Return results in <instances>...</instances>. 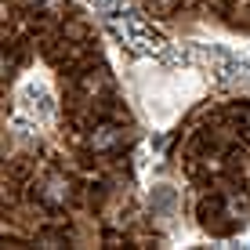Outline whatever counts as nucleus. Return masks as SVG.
I'll return each instance as SVG.
<instances>
[{"mask_svg":"<svg viewBox=\"0 0 250 250\" xmlns=\"http://www.w3.org/2000/svg\"><path fill=\"white\" fill-rule=\"evenodd\" d=\"M120 142H124V131H120V127H98V131L91 134L94 152H109V149H116Z\"/></svg>","mask_w":250,"mask_h":250,"instance_id":"nucleus-2","label":"nucleus"},{"mask_svg":"<svg viewBox=\"0 0 250 250\" xmlns=\"http://www.w3.org/2000/svg\"><path fill=\"white\" fill-rule=\"evenodd\" d=\"M37 200L44 207H62L69 200V182H65V178H58V174H51L47 182L37 188Z\"/></svg>","mask_w":250,"mask_h":250,"instance_id":"nucleus-1","label":"nucleus"}]
</instances>
